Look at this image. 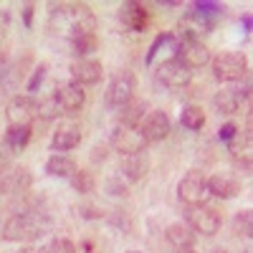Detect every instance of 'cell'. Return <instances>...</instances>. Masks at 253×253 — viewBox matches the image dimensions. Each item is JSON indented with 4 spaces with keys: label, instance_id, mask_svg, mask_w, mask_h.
Segmentation results:
<instances>
[{
    "label": "cell",
    "instance_id": "21",
    "mask_svg": "<svg viewBox=\"0 0 253 253\" xmlns=\"http://www.w3.org/2000/svg\"><path fill=\"white\" fill-rule=\"evenodd\" d=\"M165 236H167V243H170L175 251L177 248H187V246L195 243V233L187 225H182V223H172L170 228L165 230Z\"/></svg>",
    "mask_w": 253,
    "mask_h": 253
},
{
    "label": "cell",
    "instance_id": "11",
    "mask_svg": "<svg viewBox=\"0 0 253 253\" xmlns=\"http://www.w3.org/2000/svg\"><path fill=\"white\" fill-rule=\"evenodd\" d=\"M155 74H157V81L162 84V86L172 89V91L185 89L187 84H190V79H193V71H187L177 58L162 61L160 66H157V71H155Z\"/></svg>",
    "mask_w": 253,
    "mask_h": 253
},
{
    "label": "cell",
    "instance_id": "16",
    "mask_svg": "<svg viewBox=\"0 0 253 253\" xmlns=\"http://www.w3.org/2000/svg\"><path fill=\"white\" fill-rule=\"evenodd\" d=\"M101 74H104L101 61H96V58H79L71 63V76L79 86H84V84H99Z\"/></svg>",
    "mask_w": 253,
    "mask_h": 253
},
{
    "label": "cell",
    "instance_id": "19",
    "mask_svg": "<svg viewBox=\"0 0 253 253\" xmlns=\"http://www.w3.org/2000/svg\"><path fill=\"white\" fill-rule=\"evenodd\" d=\"M147 172H150V157L144 152H137V155H129L124 157L122 162V175L126 180H142Z\"/></svg>",
    "mask_w": 253,
    "mask_h": 253
},
{
    "label": "cell",
    "instance_id": "31",
    "mask_svg": "<svg viewBox=\"0 0 253 253\" xmlns=\"http://www.w3.org/2000/svg\"><path fill=\"white\" fill-rule=\"evenodd\" d=\"M107 193L109 195H126V193H129V187H126V182L122 180V175H117V177L107 180Z\"/></svg>",
    "mask_w": 253,
    "mask_h": 253
},
{
    "label": "cell",
    "instance_id": "13",
    "mask_svg": "<svg viewBox=\"0 0 253 253\" xmlns=\"http://www.w3.org/2000/svg\"><path fill=\"white\" fill-rule=\"evenodd\" d=\"M119 20L126 31L139 33L147 28V20H150V10H147L142 3H134V0H126V3L119 8Z\"/></svg>",
    "mask_w": 253,
    "mask_h": 253
},
{
    "label": "cell",
    "instance_id": "32",
    "mask_svg": "<svg viewBox=\"0 0 253 253\" xmlns=\"http://www.w3.org/2000/svg\"><path fill=\"white\" fill-rule=\"evenodd\" d=\"M46 71H48V66H46V63H41V66L33 71V79L28 81V91H36V89L41 86V84H43V79H46Z\"/></svg>",
    "mask_w": 253,
    "mask_h": 253
},
{
    "label": "cell",
    "instance_id": "12",
    "mask_svg": "<svg viewBox=\"0 0 253 253\" xmlns=\"http://www.w3.org/2000/svg\"><path fill=\"white\" fill-rule=\"evenodd\" d=\"M139 132L147 139V144L150 142H162L167 134H170V117H167L162 109L147 112V117L139 124Z\"/></svg>",
    "mask_w": 253,
    "mask_h": 253
},
{
    "label": "cell",
    "instance_id": "2",
    "mask_svg": "<svg viewBox=\"0 0 253 253\" xmlns=\"http://www.w3.org/2000/svg\"><path fill=\"white\" fill-rule=\"evenodd\" d=\"M48 230H51V218L46 213H41V210H28V213H18L8 218L0 238L8 243H26V241H36L41 236H46Z\"/></svg>",
    "mask_w": 253,
    "mask_h": 253
},
{
    "label": "cell",
    "instance_id": "6",
    "mask_svg": "<svg viewBox=\"0 0 253 253\" xmlns=\"http://www.w3.org/2000/svg\"><path fill=\"white\" fill-rule=\"evenodd\" d=\"M208 195V177L200 170H190L177 185V198L185 205H203Z\"/></svg>",
    "mask_w": 253,
    "mask_h": 253
},
{
    "label": "cell",
    "instance_id": "27",
    "mask_svg": "<svg viewBox=\"0 0 253 253\" xmlns=\"http://www.w3.org/2000/svg\"><path fill=\"white\" fill-rule=\"evenodd\" d=\"M58 114H61V104H58L56 94H51V96H46V99L38 101V117H41V119H53V117H58Z\"/></svg>",
    "mask_w": 253,
    "mask_h": 253
},
{
    "label": "cell",
    "instance_id": "33",
    "mask_svg": "<svg viewBox=\"0 0 253 253\" xmlns=\"http://www.w3.org/2000/svg\"><path fill=\"white\" fill-rule=\"evenodd\" d=\"M236 134H238V126H236L233 122H228V124H223L220 129H218V137H220L223 142H230V139H233Z\"/></svg>",
    "mask_w": 253,
    "mask_h": 253
},
{
    "label": "cell",
    "instance_id": "28",
    "mask_svg": "<svg viewBox=\"0 0 253 253\" xmlns=\"http://www.w3.org/2000/svg\"><path fill=\"white\" fill-rule=\"evenodd\" d=\"M71 185L79 190V193H84V195H86V193H91V190H94V177H91V172H74L71 175Z\"/></svg>",
    "mask_w": 253,
    "mask_h": 253
},
{
    "label": "cell",
    "instance_id": "43",
    "mask_svg": "<svg viewBox=\"0 0 253 253\" xmlns=\"http://www.w3.org/2000/svg\"><path fill=\"white\" fill-rule=\"evenodd\" d=\"M132 253H134V251H132Z\"/></svg>",
    "mask_w": 253,
    "mask_h": 253
},
{
    "label": "cell",
    "instance_id": "30",
    "mask_svg": "<svg viewBox=\"0 0 253 253\" xmlns=\"http://www.w3.org/2000/svg\"><path fill=\"white\" fill-rule=\"evenodd\" d=\"M251 210H241V213L236 215V223H233V230L238 236H246V238H251Z\"/></svg>",
    "mask_w": 253,
    "mask_h": 253
},
{
    "label": "cell",
    "instance_id": "22",
    "mask_svg": "<svg viewBox=\"0 0 253 253\" xmlns=\"http://www.w3.org/2000/svg\"><path fill=\"white\" fill-rule=\"evenodd\" d=\"M144 117H147V101H142V99H132L129 104H124L122 112H119V119L126 126H139Z\"/></svg>",
    "mask_w": 253,
    "mask_h": 253
},
{
    "label": "cell",
    "instance_id": "17",
    "mask_svg": "<svg viewBox=\"0 0 253 253\" xmlns=\"http://www.w3.org/2000/svg\"><path fill=\"white\" fill-rule=\"evenodd\" d=\"M248 96H251V91H243L238 86H228V89L218 91L213 101L220 114H236V112H241L243 101H248Z\"/></svg>",
    "mask_w": 253,
    "mask_h": 253
},
{
    "label": "cell",
    "instance_id": "29",
    "mask_svg": "<svg viewBox=\"0 0 253 253\" xmlns=\"http://www.w3.org/2000/svg\"><path fill=\"white\" fill-rule=\"evenodd\" d=\"M41 253H76V246L69 238H53Z\"/></svg>",
    "mask_w": 253,
    "mask_h": 253
},
{
    "label": "cell",
    "instance_id": "9",
    "mask_svg": "<svg viewBox=\"0 0 253 253\" xmlns=\"http://www.w3.org/2000/svg\"><path fill=\"white\" fill-rule=\"evenodd\" d=\"M175 58L182 63L187 71H193V69H203L205 63L210 61V51H208V46L203 43L200 38H187V41H180V46L175 51Z\"/></svg>",
    "mask_w": 253,
    "mask_h": 253
},
{
    "label": "cell",
    "instance_id": "38",
    "mask_svg": "<svg viewBox=\"0 0 253 253\" xmlns=\"http://www.w3.org/2000/svg\"><path fill=\"white\" fill-rule=\"evenodd\" d=\"M15 253H41V248H36V246H23V248L15 251Z\"/></svg>",
    "mask_w": 253,
    "mask_h": 253
},
{
    "label": "cell",
    "instance_id": "35",
    "mask_svg": "<svg viewBox=\"0 0 253 253\" xmlns=\"http://www.w3.org/2000/svg\"><path fill=\"white\" fill-rule=\"evenodd\" d=\"M8 71H10V63H8V58H5V53L0 51V84H3V79L8 76Z\"/></svg>",
    "mask_w": 253,
    "mask_h": 253
},
{
    "label": "cell",
    "instance_id": "7",
    "mask_svg": "<svg viewBox=\"0 0 253 253\" xmlns=\"http://www.w3.org/2000/svg\"><path fill=\"white\" fill-rule=\"evenodd\" d=\"M112 147L124 155V157H129V155H137V152H144V147H147V139L142 137L139 132V126H126V124H117L114 129H112Z\"/></svg>",
    "mask_w": 253,
    "mask_h": 253
},
{
    "label": "cell",
    "instance_id": "18",
    "mask_svg": "<svg viewBox=\"0 0 253 253\" xmlns=\"http://www.w3.org/2000/svg\"><path fill=\"white\" fill-rule=\"evenodd\" d=\"M208 193L220 198V200H230V198H236L241 193V185L228 175H213L208 180Z\"/></svg>",
    "mask_w": 253,
    "mask_h": 253
},
{
    "label": "cell",
    "instance_id": "5",
    "mask_svg": "<svg viewBox=\"0 0 253 253\" xmlns=\"http://www.w3.org/2000/svg\"><path fill=\"white\" fill-rule=\"evenodd\" d=\"M134 86H137L134 74L126 71V69H122V71L112 79L109 89H107V107L122 109L124 104H129V101L134 99Z\"/></svg>",
    "mask_w": 253,
    "mask_h": 253
},
{
    "label": "cell",
    "instance_id": "26",
    "mask_svg": "<svg viewBox=\"0 0 253 253\" xmlns=\"http://www.w3.org/2000/svg\"><path fill=\"white\" fill-rule=\"evenodd\" d=\"M96 48H99V38H96V33H91V36H81V38L71 41V51H74L79 58L94 53Z\"/></svg>",
    "mask_w": 253,
    "mask_h": 253
},
{
    "label": "cell",
    "instance_id": "34",
    "mask_svg": "<svg viewBox=\"0 0 253 253\" xmlns=\"http://www.w3.org/2000/svg\"><path fill=\"white\" fill-rule=\"evenodd\" d=\"M20 15H23V26L31 28L33 26V3H26L23 8H20Z\"/></svg>",
    "mask_w": 253,
    "mask_h": 253
},
{
    "label": "cell",
    "instance_id": "14",
    "mask_svg": "<svg viewBox=\"0 0 253 253\" xmlns=\"http://www.w3.org/2000/svg\"><path fill=\"white\" fill-rule=\"evenodd\" d=\"M81 144V124L79 122H61L58 129L53 132L51 147L56 152H69Z\"/></svg>",
    "mask_w": 253,
    "mask_h": 253
},
{
    "label": "cell",
    "instance_id": "40",
    "mask_svg": "<svg viewBox=\"0 0 253 253\" xmlns=\"http://www.w3.org/2000/svg\"><path fill=\"white\" fill-rule=\"evenodd\" d=\"M177 253H198L193 246H187V248H177Z\"/></svg>",
    "mask_w": 253,
    "mask_h": 253
},
{
    "label": "cell",
    "instance_id": "25",
    "mask_svg": "<svg viewBox=\"0 0 253 253\" xmlns=\"http://www.w3.org/2000/svg\"><path fill=\"white\" fill-rule=\"evenodd\" d=\"M167 46H170L172 51H177L180 41H177V36H175V33H160V36L155 38V43L150 46V51H147V63H152V61H155V56H157L162 48H167Z\"/></svg>",
    "mask_w": 253,
    "mask_h": 253
},
{
    "label": "cell",
    "instance_id": "1",
    "mask_svg": "<svg viewBox=\"0 0 253 253\" xmlns=\"http://www.w3.org/2000/svg\"><path fill=\"white\" fill-rule=\"evenodd\" d=\"M51 31L71 41L96 33V18L86 3H53L51 5Z\"/></svg>",
    "mask_w": 253,
    "mask_h": 253
},
{
    "label": "cell",
    "instance_id": "41",
    "mask_svg": "<svg viewBox=\"0 0 253 253\" xmlns=\"http://www.w3.org/2000/svg\"><path fill=\"white\" fill-rule=\"evenodd\" d=\"M213 253H228V251H223V248H215V251H213Z\"/></svg>",
    "mask_w": 253,
    "mask_h": 253
},
{
    "label": "cell",
    "instance_id": "20",
    "mask_svg": "<svg viewBox=\"0 0 253 253\" xmlns=\"http://www.w3.org/2000/svg\"><path fill=\"white\" fill-rule=\"evenodd\" d=\"M46 172L53 175V177H69V180H71V175L76 172V162H74L71 157H66V155L56 152V155H51L48 162H46Z\"/></svg>",
    "mask_w": 253,
    "mask_h": 253
},
{
    "label": "cell",
    "instance_id": "39",
    "mask_svg": "<svg viewBox=\"0 0 253 253\" xmlns=\"http://www.w3.org/2000/svg\"><path fill=\"white\" fill-rule=\"evenodd\" d=\"M84 218H99L94 208H84Z\"/></svg>",
    "mask_w": 253,
    "mask_h": 253
},
{
    "label": "cell",
    "instance_id": "10",
    "mask_svg": "<svg viewBox=\"0 0 253 253\" xmlns=\"http://www.w3.org/2000/svg\"><path fill=\"white\" fill-rule=\"evenodd\" d=\"M5 114H8L10 126H31V122L38 119V101L26 94L13 96L5 107Z\"/></svg>",
    "mask_w": 253,
    "mask_h": 253
},
{
    "label": "cell",
    "instance_id": "4",
    "mask_svg": "<svg viewBox=\"0 0 253 253\" xmlns=\"http://www.w3.org/2000/svg\"><path fill=\"white\" fill-rule=\"evenodd\" d=\"M213 76L223 84H233V81H241L243 76H248V61L246 56L241 53H218L213 58Z\"/></svg>",
    "mask_w": 253,
    "mask_h": 253
},
{
    "label": "cell",
    "instance_id": "24",
    "mask_svg": "<svg viewBox=\"0 0 253 253\" xmlns=\"http://www.w3.org/2000/svg\"><path fill=\"white\" fill-rule=\"evenodd\" d=\"M180 124L185 126V129H190V132L203 129V126H205V114H203V109L195 107V104L185 107V109L180 112Z\"/></svg>",
    "mask_w": 253,
    "mask_h": 253
},
{
    "label": "cell",
    "instance_id": "36",
    "mask_svg": "<svg viewBox=\"0 0 253 253\" xmlns=\"http://www.w3.org/2000/svg\"><path fill=\"white\" fill-rule=\"evenodd\" d=\"M104 157H107V144H96L94 150H91V160L99 162V160H104Z\"/></svg>",
    "mask_w": 253,
    "mask_h": 253
},
{
    "label": "cell",
    "instance_id": "37",
    "mask_svg": "<svg viewBox=\"0 0 253 253\" xmlns=\"http://www.w3.org/2000/svg\"><path fill=\"white\" fill-rule=\"evenodd\" d=\"M251 26H253V18H251V13H246V15H243V28H246V33H251Z\"/></svg>",
    "mask_w": 253,
    "mask_h": 253
},
{
    "label": "cell",
    "instance_id": "3",
    "mask_svg": "<svg viewBox=\"0 0 253 253\" xmlns=\"http://www.w3.org/2000/svg\"><path fill=\"white\" fill-rule=\"evenodd\" d=\"M185 220H187V228L195 230V233H203V236H215L220 230V213L210 205H187L185 210Z\"/></svg>",
    "mask_w": 253,
    "mask_h": 253
},
{
    "label": "cell",
    "instance_id": "23",
    "mask_svg": "<svg viewBox=\"0 0 253 253\" xmlns=\"http://www.w3.org/2000/svg\"><path fill=\"white\" fill-rule=\"evenodd\" d=\"M31 142V126H8L5 132V150L20 152Z\"/></svg>",
    "mask_w": 253,
    "mask_h": 253
},
{
    "label": "cell",
    "instance_id": "42",
    "mask_svg": "<svg viewBox=\"0 0 253 253\" xmlns=\"http://www.w3.org/2000/svg\"><path fill=\"white\" fill-rule=\"evenodd\" d=\"M0 43H3V28H0Z\"/></svg>",
    "mask_w": 253,
    "mask_h": 253
},
{
    "label": "cell",
    "instance_id": "15",
    "mask_svg": "<svg viewBox=\"0 0 253 253\" xmlns=\"http://www.w3.org/2000/svg\"><path fill=\"white\" fill-rule=\"evenodd\" d=\"M53 94H56V99H58V104H61V109L69 112V114H76V112L84 107V101H86V91H84V86H79L76 81L61 84Z\"/></svg>",
    "mask_w": 253,
    "mask_h": 253
},
{
    "label": "cell",
    "instance_id": "8",
    "mask_svg": "<svg viewBox=\"0 0 253 253\" xmlns=\"http://www.w3.org/2000/svg\"><path fill=\"white\" fill-rule=\"evenodd\" d=\"M33 182L31 177V170L23 165H13V162H5L0 165V195H13V193H23L28 190Z\"/></svg>",
    "mask_w": 253,
    "mask_h": 253
}]
</instances>
